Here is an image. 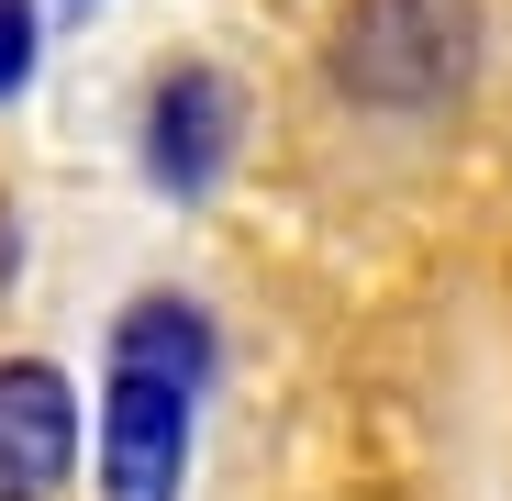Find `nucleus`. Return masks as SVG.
Returning a JSON list of instances; mask_svg holds the SVG:
<instances>
[{
	"instance_id": "1",
	"label": "nucleus",
	"mask_w": 512,
	"mask_h": 501,
	"mask_svg": "<svg viewBox=\"0 0 512 501\" xmlns=\"http://www.w3.org/2000/svg\"><path fill=\"white\" fill-rule=\"evenodd\" d=\"M479 67V12L468 0H357L334 23V90L368 112H435Z\"/></svg>"
},
{
	"instance_id": "2",
	"label": "nucleus",
	"mask_w": 512,
	"mask_h": 501,
	"mask_svg": "<svg viewBox=\"0 0 512 501\" xmlns=\"http://www.w3.org/2000/svg\"><path fill=\"white\" fill-rule=\"evenodd\" d=\"M190 379H156L134 357H112L101 390V501H179L190 479Z\"/></svg>"
},
{
	"instance_id": "3",
	"label": "nucleus",
	"mask_w": 512,
	"mask_h": 501,
	"mask_svg": "<svg viewBox=\"0 0 512 501\" xmlns=\"http://www.w3.org/2000/svg\"><path fill=\"white\" fill-rule=\"evenodd\" d=\"M234 145H245L234 78H223V67H167L156 101H145V179H156L167 201H212L223 167H234Z\"/></svg>"
},
{
	"instance_id": "4",
	"label": "nucleus",
	"mask_w": 512,
	"mask_h": 501,
	"mask_svg": "<svg viewBox=\"0 0 512 501\" xmlns=\"http://www.w3.org/2000/svg\"><path fill=\"white\" fill-rule=\"evenodd\" d=\"M78 468V390L45 357H0V501H56Z\"/></svg>"
},
{
	"instance_id": "5",
	"label": "nucleus",
	"mask_w": 512,
	"mask_h": 501,
	"mask_svg": "<svg viewBox=\"0 0 512 501\" xmlns=\"http://www.w3.org/2000/svg\"><path fill=\"white\" fill-rule=\"evenodd\" d=\"M112 357H134V368H156V379H190V390L223 368V346H212V312H190L179 290L134 301V312L112 323Z\"/></svg>"
},
{
	"instance_id": "6",
	"label": "nucleus",
	"mask_w": 512,
	"mask_h": 501,
	"mask_svg": "<svg viewBox=\"0 0 512 501\" xmlns=\"http://www.w3.org/2000/svg\"><path fill=\"white\" fill-rule=\"evenodd\" d=\"M34 56H45V12L34 0H0V101L34 78Z\"/></svg>"
},
{
	"instance_id": "7",
	"label": "nucleus",
	"mask_w": 512,
	"mask_h": 501,
	"mask_svg": "<svg viewBox=\"0 0 512 501\" xmlns=\"http://www.w3.org/2000/svg\"><path fill=\"white\" fill-rule=\"evenodd\" d=\"M78 12H90V0H78Z\"/></svg>"
}]
</instances>
